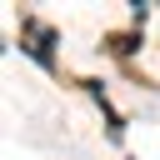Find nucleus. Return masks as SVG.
<instances>
[{
    "label": "nucleus",
    "mask_w": 160,
    "mask_h": 160,
    "mask_svg": "<svg viewBox=\"0 0 160 160\" xmlns=\"http://www.w3.org/2000/svg\"><path fill=\"white\" fill-rule=\"evenodd\" d=\"M20 45H25V50H30V55H35V60H40L45 70L55 65V55H50V45H55V30H50L45 20L25 15V20H20Z\"/></svg>",
    "instance_id": "nucleus-1"
},
{
    "label": "nucleus",
    "mask_w": 160,
    "mask_h": 160,
    "mask_svg": "<svg viewBox=\"0 0 160 160\" xmlns=\"http://www.w3.org/2000/svg\"><path fill=\"white\" fill-rule=\"evenodd\" d=\"M105 45H110V55H130V50H140V30H115V35H105Z\"/></svg>",
    "instance_id": "nucleus-2"
}]
</instances>
